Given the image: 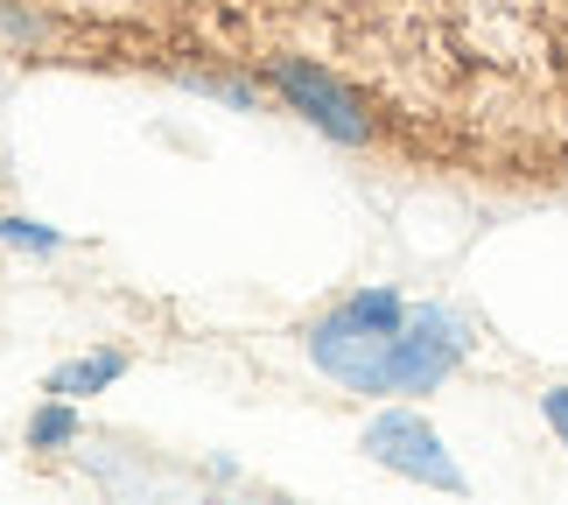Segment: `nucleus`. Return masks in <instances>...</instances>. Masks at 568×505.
Listing matches in <instances>:
<instances>
[{
    "instance_id": "nucleus-1",
    "label": "nucleus",
    "mask_w": 568,
    "mask_h": 505,
    "mask_svg": "<svg viewBox=\"0 0 568 505\" xmlns=\"http://www.w3.org/2000/svg\"><path fill=\"white\" fill-rule=\"evenodd\" d=\"M358 450L373 456V464L414 477V485H435V492H464V471H456V456L443 450V435H435L422 414L393 407V414H373L358 435Z\"/></svg>"
},
{
    "instance_id": "nucleus-2",
    "label": "nucleus",
    "mask_w": 568,
    "mask_h": 505,
    "mask_svg": "<svg viewBox=\"0 0 568 505\" xmlns=\"http://www.w3.org/2000/svg\"><path fill=\"white\" fill-rule=\"evenodd\" d=\"M393 337L400 331H373V323H352V316H323L310 331V358L344 380L352 393H386L393 386Z\"/></svg>"
},
{
    "instance_id": "nucleus-3",
    "label": "nucleus",
    "mask_w": 568,
    "mask_h": 505,
    "mask_svg": "<svg viewBox=\"0 0 568 505\" xmlns=\"http://www.w3.org/2000/svg\"><path fill=\"white\" fill-rule=\"evenodd\" d=\"M464 323H456L449 310H414L407 331L393 337V386L386 393H428L449 380V365L464 358Z\"/></svg>"
},
{
    "instance_id": "nucleus-4",
    "label": "nucleus",
    "mask_w": 568,
    "mask_h": 505,
    "mask_svg": "<svg viewBox=\"0 0 568 505\" xmlns=\"http://www.w3.org/2000/svg\"><path fill=\"white\" fill-rule=\"evenodd\" d=\"M274 92L288 99L310 127H323L331 141H344V148H358L365 134H373V120L358 113V99L344 92L331 71H316V63H281V71H274Z\"/></svg>"
},
{
    "instance_id": "nucleus-5",
    "label": "nucleus",
    "mask_w": 568,
    "mask_h": 505,
    "mask_svg": "<svg viewBox=\"0 0 568 505\" xmlns=\"http://www.w3.org/2000/svg\"><path fill=\"white\" fill-rule=\"evenodd\" d=\"M126 372L120 351H92V358H71V365H57L50 372V393L57 401H84V393H99V386H113Z\"/></svg>"
},
{
    "instance_id": "nucleus-6",
    "label": "nucleus",
    "mask_w": 568,
    "mask_h": 505,
    "mask_svg": "<svg viewBox=\"0 0 568 505\" xmlns=\"http://www.w3.org/2000/svg\"><path fill=\"white\" fill-rule=\"evenodd\" d=\"M344 316H352V323H373V331H407V302L400 295H393V289H365V295H352V302H344Z\"/></svg>"
},
{
    "instance_id": "nucleus-7",
    "label": "nucleus",
    "mask_w": 568,
    "mask_h": 505,
    "mask_svg": "<svg viewBox=\"0 0 568 505\" xmlns=\"http://www.w3.org/2000/svg\"><path fill=\"white\" fill-rule=\"evenodd\" d=\"M71 435H78V414H71V401H50V407H42L36 422H29V443H36V450H63Z\"/></svg>"
},
{
    "instance_id": "nucleus-8",
    "label": "nucleus",
    "mask_w": 568,
    "mask_h": 505,
    "mask_svg": "<svg viewBox=\"0 0 568 505\" xmlns=\"http://www.w3.org/2000/svg\"><path fill=\"white\" fill-rule=\"evenodd\" d=\"M0 246H29V253H57L63 232L36 225V218H0Z\"/></svg>"
},
{
    "instance_id": "nucleus-9",
    "label": "nucleus",
    "mask_w": 568,
    "mask_h": 505,
    "mask_svg": "<svg viewBox=\"0 0 568 505\" xmlns=\"http://www.w3.org/2000/svg\"><path fill=\"white\" fill-rule=\"evenodd\" d=\"M540 414H548V422H555V435L568 443V386H555L548 401H540Z\"/></svg>"
}]
</instances>
